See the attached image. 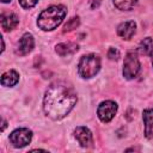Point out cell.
<instances>
[{
    "mask_svg": "<svg viewBox=\"0 0 153 153\" xmlns=\"http://www.w3.org/2000/svg\"><path fill=\"white\" fill-rule=\"evenodd\" d=\"M76 103L74 88L66 82L59 81L51 84L43 98V109L51 120H61L73 109Z\"/></svg>",
    "mask_w": 153,
    "mask_h": 153,
    "instance_id": "6da1fadb",
    "label": "cell"
},
{
    "mask_svg": "<svg viewBox=\"0 0 153 153\" xmlns=\"http://www.w3.org/2000/svg\"><path fill=\"white\" fill-rule=\"evenodd\" d=\"M66 13H67V10L65 6H61V5L50 6L41 12V14L38 16L37 25L39 26V29L44 31H51L62 23Z\"/></svg>",
    "mask_w": 153,
    "mask_h": 153,
    "instance_id": "7a4b0ae2",
    "label": "cell"
},
{
    "mask_svg": "<svg viewBox=\"0 0 153 153\" xmlns=\"http://www.w3.org/2000/svg\"><path fill=\"white\" fill-rule=\"evenodd\" d=\"M100 69V59L94 55V54H88L81 57L79 66H78V72L80 76L87 79L94 76Z\"/></svg>",
    "mask_w": 153,
    "mask_h": 153,
    "instance_id": "3957f363",
    "label": "cell"
},
{
    "mask_svg": "<svg viewBox=\"0 0 153 153\" xmlns=\"http://www.w3.org/2000/svg\"><path fill=\"white\" fill-rule=\"evenodd\" d=\"M140 72V61L137 59V55L133 51L128 53L124 57L123 62V76L128 80L134 79L137 73Z\"/></svg>",
    "mask_w": 153,
    "mask_h": 153,
    "instance_id": "277c9868",
    "label": "cell"
},
{
    "mask_svg": "<svg viewBox=\"0 0 153 153\" xmlns=\"http://www.w3.org/2000/svg\"><path fill=\"white\" fill-rule=\"evenodd\" d=\"M32 139V131L27 128H18L13 130L10 135V141L14 147L22 148L30 143Z\"/></svg>",
    "mask_w": 153,
    "mask_h": 153,
    "instance_id": "5b68a950",
    "label": "cell"
},
{
    "mask_svg": "<svg viewBox=\"0 0 153 153\" xmlns=\"http://www.w3.org/2000/svg\"><path fill=\"white\" fill-rule=\"evenodd\" d=\"M116 112H117V104L112 100L102 102L97 110V115H98L99 120L104 123L110 122L115 117Z\"/></svg>",
    "mask_w": 153,
    "mask_h": 153,
    "instance_id": "8992f818",
    "label": "cell"
},
{
    "mask_svg": "<svg viewBox=\"0 0 153 153\" xmlns=\"http://www.w3.org/2000/svg\"><path fill=\"white\" fill-rule=\"evenodd\" d=\"M33 45H35V41H33V37L31 33L26 32L22 36L20 41L18 42V47H17V50L16 53L20 56H24V55H27L32 49H33Z\"/></svg>",
    "mask_w": 153,
    "mask_h": 153,
    "instance_id": "52a82bcc",
    "label": "cell"
},
{
    "mask_svg": "<svg viewBox=\"0 0 153 153\" xmlns=\"http://www.w3.org/2000/svg\"><path fill=\"white\" fill-rule=\"evenodd\" d=\"M74 136L82 147H91L93 143L92 133L86 127H76L74 130Z\"/></svg>",
    "mask_w": 153,
    "mask_h": 153,
    "instance_id": "ba28073f",
    "label": "cell"
},
{
    "mask_svg": "<svg viewBox=\"0 0 153 153\" xmlns=\"http://www.w3.org/2000/svg\"><path fill=\"white\" fill-rule=\"evenodd\" d=\"M135 30H136V24L134 20H128V22L121 23L117 26V33L123 39H130L133 37V35L135 33Z\"/></svg>",
    "mask_w": 153,
    "mask_h": 153,
    "instance_id": "9c48e42d",
    "label": "cell"
},
{
    "mask_svg": "<svg viewBox=\"0 0 153 153\" xmlns=\"http://www.w3.org/2000/svg\"><path fill=\"white\" fill-rule=\"evenodd\" d=\"M19 23L18 17L14 13H2L1 14V27L4 31L13 30Z\"/></svg>",
    "mask_w": 153,
    "mask_h": 153,
    "instance_id": "30bf717a",
    "label": "cell"
},
{
    "mask_svg": "<svg viewBox=\"0 0 153 153\" xmlns=\"http://www.w3.org/2000/svg\"><path fill=\"white\" fill-rule=\"evenodd\" d=\"M145 123V135L147 139H153V109H146L142 114Z\"/></svg>",
    "mask_w": 153,
    "mask_h": 153,
    "instance_id": "8fae6325",
    "label": "cell"
},
{
    "mask_svg": "<svg viewBox=\"0 0 153 153\" xmlns=\"http://www.w3.org/2000/svg\"><path fill=\"white\" fill-rule=\"evenodd\" d=\"M78 49H79L78 44L68 42V43H60V44H57L56 48H55V51L60 56H66V55H69V54H73V53L78 51Z\"/></svg>",
    "mask_w": 153,
    "mask_h": 153,
    "instance_id": "7c38bea8",
    "label": "cell"
},
{
    "mask_svg": "<svg viewBox=\"0 0 153 153\" xmlns=\"http://www.w3.org/2000/svg\"><path fill=\"white\" fill-rule=\"evenodd\" d=\"M19 80V75L16 71H7L1 76V84L2 86H14Z\"/></svg>",
    "mask_w": 153,
    "mask_h": 153,
    "instance_id": "4fadbf2b",
    "label": "cell"
},
{
    "mask_svg": "<svg viewBox=\"0 0 153 153\" xmlns=\"http://www.w3.org/2000/svg\"><path fill=\"white\" fill-rule=\"evenodd\" d=\"M153 50V41L149 37H146L141 41L139 45V51L141 55H149Z\"/></svg>",
    "mask_w": 153,
    "mask_h": 153,
    "instance_id": "5bb4252c",
    "label": "cell"
},
{
    "mask_svg": "<svg viewBox=\"0 0 153 153\" xmlns=\"http://www.w3.org/2000/svg\"><path fill=\"white\" fill-rule=\"evenodd\" d=\"M139 0H114V5L121 11H130Z\"/></svg>",
    "mask_w": 153,
    "mask_h": 153,
    "instance_id": "9a60e30c",
    "label": "cell"
},
{
    "mask_svg": "<svg viewBox=\"0 0 153 153\" xmlns=\"http://www.w3.org/2000/svg\"><path fill=\"white\" fill-rule=\"evenodd\" d=\"M79 23H80V20H79V18H78V17H73V18H71V19L66 23L63 31L66 32V31H71V30L76 29V27L79 26Z\"/></svg>",
    "mask_w": 153,
    "mask_h": 153,
    "instance_id": "2e32d148",
    "label": "cell"
},
{
    "mask_svg": "<svg viewBox=\"0 0 153 153\" xmlns=\"http://www.w3.org/2000/svg\"><path fill=\"white\" fill-rule=\"evenodd\" d=\"M38 0H19V4L24 8H31L37 4Z\"/></svg>",
    "mask_w": 153,
    "mask_h": 153,
    "instance_id": "e0dca14e",
    "label": "cell"
},
{
    "mask_svg": "<svg viewBox=\"0 0 153 153\" xmlns=\"http://www.w3.org/2000/svg\"><path fill=\"white\" fill-rule=\"evenodd\" d=\"M108 57L110 60H117L120 57V51L117 48H110L108 51Z\"/></svg>",
    "mask_w": 153,
    "mask_h": 153,
    "instance_id": "ac0fdd59",
    "label": "cell"
},
{
    "mask_svg": "<svg viewBox=\"0 0 153 153\" xmlns=\"http://www.w3.org/2000/svg\"><path fill=\"white\" fill-rule=\"evenodd\" d=\"M102 0H90V5H91V8H97L99 5H100Z\"/></svg>",
    "mask_w": 153,
    "mask_h": 153,
    "instance_id": "d6986e66",
    "label": "cell"
},
{
    "mask_svg": "<svg viewBox=\"0 0 153 153\" xmlns=\"http://www.w3.org/2000/svg\"><path fill=\"white\" fill-rule=\"evenodd\" d=\"M1 1H2V2H10L11 0H1Z\"/></svg>",
    "mask_w": 153,
    "mask_h": 153,
    "instance_id": "ffe728a7",
    "label": "cell"
},
{
    "mask_svg": "<svg viewBox=\"0 0 153 153\" xmlns=\"http://www.w3.org/2000/svg\"><path fill=\"white\" fill-rule=\"evenodd\" d=\"M152 65H153V50H152Z\"/></svg>",
    "mask_w": 153,
    "mask_h": 153,
    "instance_id": "44dd1931",
    "label": "cell"
}]
</instances>
